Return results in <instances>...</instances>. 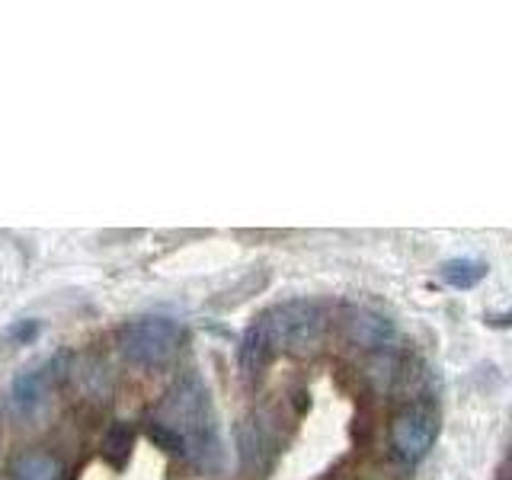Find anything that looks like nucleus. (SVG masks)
I'll list each match as a JSON object with an SVG mask.
<instances>
[{"mask_svg": "<svg viewBox=\"0 0 512 480\" xmlns=\"http://www.w3.org/2000/svg\"><path fill=\"white\" fill-rule=\"evenodd\" d=\"M151 416L157 423H164L186 445L183 461L189 468L215 471L221 464V439H218L212 400H208V388L199 381V375H183Z\"/></svg>", "mask_w": 512, "mask_h": 480, "instance_id": "obj_1", "label": "nucleus"}, {"mask_svg": "<svg viewBox=\"0 0 512 480\" xmlns=\"http://www.w3.org/2000/svg\"><path fill=\"white\" fill-rule=\"evenodd\" d=\"M116 346L128 365L160 368L176 359V352L183 346V330L170 317H141L119 327Z\"/></svg>", "mask_w": 512, "mask_h": 480, "instance_id": "obj_2", "label": "nucleus"}, {"mask_svg": "<svg viewBox=\"0 0 512 480\" xmlns=\"http://www.w3.org/2000/svg\"><path fill=\"white\" fill-rule=\"evenodd\" d=\"M439 439V410L432 404H410L400 410L388 426L391 455L413 468L420 464Z\"/></svg>", "mask_w": 512, "mask_h": 480, "instance_id": "obj_3", "label": "nucleus"}, {"mask_svg": "<svg viewBox=\"0 0 512 480\" xmlns=\"http://www.w3.org/2000/svg\"><path fill=\"white\" fill-rule=\"evenodd\" d=\"M279 452H282V439H279L276 416L266 410H256L247 420H240L237 455H240V468L250 477H266V471H272V464H276Z\"/></svg>", "mask_w": 512, "mask_h": 480, "instance_id": "obj_4", "label": "nucleus"}, {"mask_svg": "<svg viewBox=\"0 0 512 480\" xmlns=\"http://www.w3.org/2000/svg\"><path fill=\"white\" fill-rule=\"evenodd\" d=\"M282 352V333H279V320L276 311H263L253 317V324L240 336L237 346V365L240 375H244L247 384H260L263 375L269 372V365L276 362V356Z\"/></svg>", "mask_w": 512, "mask_h": 480, "instance_id": "obj_5", "label": "nucleus"}, {"mask_svg": "<svg viewBox=\"0 0 512 480\" xmlns=\"http://www.w3.org/2000/svg\"><path fill=\"white\" fill-rule=\"evenodd\" d=\"M276 320H279V333H282V349L304 356V352H314L324 340L327 330V308L320 301H285L276 304Z\"/></svg>", "mask_w": 512, "mask_h": 480, "instance_id": "obj_6", "label": "nucleus"}, {"mask_svg": "<svg viewBox=\"0 0 512 480\" xmlns=\"http://www.w3.org/2000/svg\"><path fill=\"white\" fill-rule=\"evenodd\" d=\"M61 378V359H52L39 368H29V372L16 375L10 384V410L20 416V420H29V416L42 413V407L52 397L55 384Z\"/></svg>", "mask_w": 512, "mask_h": 480, "instance_id": "obj_7", "label": "nucleus"}, {"mask_svg": "<svg viewBox=\"0 0 512 480\" xmlns=\"http://www.w3.org/2000/svg\"><path fill=\"white\" fill-rule=\"evenodd\" d=\"M343 333L359 349H388L394 340V324L372 308H352L343 320Z\"/></svg>", "mask_w": 512, "mask_h": 480, "instance_id": "obj_8", "label": "nucleus"}, {"mask_svg": "<svg viewBox=\"0 0 512 480\" xmlns=\"http://www.w3.org/2000/svg\"><path fill=\"white\" fill-rule=\"evenodd\" d=\"M10 474L13 480H68V468L52 452H20Z\"/></svg>", "mask_w": 512, "mask_h": 480, "instance_id": "obj_9", "label": "nucleus"}, {"mask_svg": "<svg viewBox=\"0 0 512 480\" xmlns=\"http://www.w3.org/2000/svg\"><path fill=\"white\" fill-rule=\"evenodd\" d=\"M132 442H135V432L125 420H116L106 432H103V442H100V455L109 464L112 471H122L128 458H132Z\"/></svg>", "mask_w": 512, "mask_h": 480, "instance_id": "obj_10", "label": "nucleus"}, {"mask_svg": "<svg viewBox=\"0 0 512 480\" xmlns=\"http://www.w3.org/2000/svg\"><path fill=\"white\" fill-rule=\"evenodd\" d=\"M439 276L448 288H458V292H468V288L480 285L487 279V263L484 260H471V256H461V260H445Z\"/></svg>", "mask_w": 512, "mask_h": 480, "instance_id": "obj_11", "label": "nucleus"}, {"mask_svg": "<svg viewBox=\"0 0 512 480\" xmlns=\"http://www.w3.org/2000/svg\"><path fill=\"white\" fill-rule=\"evenodd\" d=\"M10 336L20 343H32L39 336V320H20L16 327H10Z\"/></svg>", "mask_w": 512, "mask_h": 480, "instance_id": "obj_12", "label": "nucleus"}, {"mask_svg": "<svg viewBox=\"0 0 512 480\" xmlns=\"http://www.w3.org/2000/svg\"><path fill=\"white\" fill-rule=\"evenodd\" d=\"M496 480H506V471L503 468H500V477H496Z\"/></svg>", "mask_w": 512, "mask_h": 480, "instance_id": "obj_13", "label": "nucleus"}]
</instances>
